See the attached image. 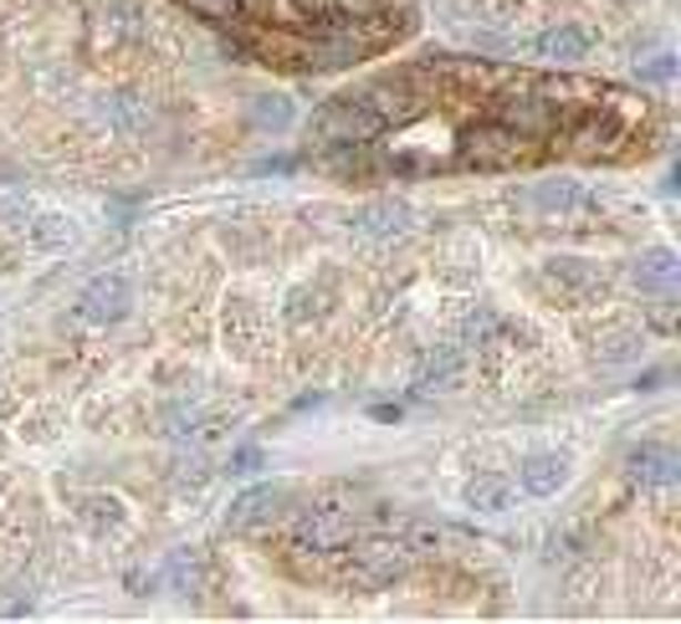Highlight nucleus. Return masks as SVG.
<instances>
[{
	"instance_id": "nucleus-14",
	"label": "nucleus",
	"mask_w": 681,
	"mask_h": 624,
	"mask_svg": "<svg viewBox=\"0 0 681 624\" xmlns=\"http://www.w3.org/2000/svg\"><path fill=\"white\" fill-rule=\"evenodd\" d=\"M467 502L477 507V512H508L512 507V481L497 477V471H487V477H477L467 487Z\"/></svg>"
},
{
	"instance_id": "nucleus-2",
	"label": "nucleus",
	"mask_w": 681,
	"mask_h": 624,
	"mask_svg": "<svg viewBox=\"0 0 681 624\" xmlns=\"http://www.w3.org/2000/svg\"><path fill=\"white\" fill-rule=\"evenodd\" d=\"M129 307H134L129 277H123V272H103V277H93L88 287H82L78 318L82 323H119V318H129Z\"/></svg>"
},
{
	"instance_id": "nucleus-7",
	"label": "nucleus",
	"mask_w": 681,
	"mask_h": 624,
	"mask_svg": "<svg viewBox=\"0 0 681 624\" xmlns=\"http://www.w3.org/2000/svg\"><path fill=\"white\" fill-rule=\"evenodd\" d=\"M563 477H569V461L559 451H533V456H522V466H518V487L533 497H553L563 487Z\"/></svg>"
},
{
	"instance_id": "nucleus-18",
	"label": "nucleus",
	"mask_w": 681,
	"mask_h": 624,
	"mask_svg": "<svg viewBox=\"0 0 681 624\" xmlns=\"http://www.w3.org/2000/svg\"><path fill=\"white\" fill-rule=\"evenodd\" d=\"M154 584H174V594H190V584H195V559H190V553H174Z\"/></svg>"
},
{
	"instance_id": "nucleus-5",
	"label": "nucleus",
	"mask_w": 681,
	"mask_h": 624,
	"mask_svg": "<svg viewBox=\"0 0 681 624\" xmlns=\"http://www.w3.org/2000/svg\"><path fill=\"white\" fill-rule=\"evenodd\" d=\"M415 221V211L405 205V200H375V205H364V211H354V231H359L364 241H385V236H405Z\"/></svg>"
},
{
	"instance_id": "nucleus-11",
	"label": "nucleus",
	"mask_w": 681,
	"mask_h": 624,
	"mask_svg": "<svg viewBox=\"0 0 681 624\" xmlns=\"http://www.w3.org/2000/svg\"><path fill=\"white\" fill-rule=\"evenodd\" d=\"M287 507V487H256L246 492L236 507H231V528H262Z\"/></svg>"
},
{
	"instance_id": "nucleus-8",
	"label": "nucleus",
	"mask_w": 681,
	"mask_h": 624,
	"mask_svg": "<svg viewBox=\"0 0 681 624\" xmlns=\"http://www.w3.org/2000/svg\"><path fill=\"white\" fill-rule=\"evenodd\" d=\"M533 52L543 62H579V57L594 52V31L589 27H548L543 37L533 41Z\"/></svg>"
},
{
	"instance_id": "nucleus-22",
	"label": "nucleus",
	"mask_w": 681,
	"mask_h": 624,
	"mask_svg": "<svg viewBox=\"0 0 681 624\" xmlns=\"http://www.w3.org/2000/svg\"><path fill=\"white\" fill-rule=\"evenodd\" d=\"M334 11H354V16H369V11H379V0H334Z\"/></svg>"
},
{
	"instance_id": "nucleus-19",
	"label": "nucleus",
	"mask_w": 681,
	"mask_h": 624,
	"mask_svg": "<svg viewBox=\"0 0 681 624\" xmlns=\"http://www.w3.org/2000/svg\"><path fill=\"white\" fill-rule=\"evenodd\" d=\"M497 333H502V323L492 318V313H477V318L467 323V344H477V348H487L497 338Z\"/></svg>"
},
{
	"instance_id": "nucleus-6",
	"label": "nucleus",
	"mask_w": 681,
	"mask_h": 624,
	"mask_svg": "<svg viewBox=\"0 0 681 624\" xmlns=\"http://www.w3.org/2000/svg\"><path fill=\"white\" fill-rule=\"evenodd\" d=\"M528 205H533L538 215L569 221V215H589V211H594V195H589L585 185H569V180H559V185H533V190H528Z\"/></svg>"
},
{
	"instance_id": "nucleus-24",
	"label": "nucleus",
	"mask_w": 681,
	"mask_h": 624,
	"mask_svg": "<svg viewBox=\"0 0 681 624\" xmlns=\"http://www.w3.org/2000/svg\"><path fill=\"white\" fill-rule=\"evenodd\" d=\"M307 16H334V0H297Z\"/></svg>"
},
{
	"instance_id": "nucleus-16",
	"label": "nucleus",
	"mask_w": 681,
	"mask_h": 624,
	"mask_svg": "<svg viewBox=\"0 0 681 624\" xmlns=\"http://www.w3.org/2000/svg\"><path fill=\"white\" fill-rule=\"evenodd\" d=\"M185 11L205 16V21H215V27H236V21H241V0H185Z\"/></svg>"
},
{
	"instance_id": "nucleus-3",
	"label": "nucleus",
	"mask_w": 681,
	"mask_h": 624,
	"mask_svg": "<svg viewBox=\"0 0 681 624\" xmlns=\"http://www.w3.org/2000/svg\"><path fill=\"white\" fill-rule=\"evenodd\" d=\"M497 123L512 129L518 139H548L559 129V103H543V98H502L497 103Z\"/></svg>"
},
{
	"instance_id": "nucleus-1",
	"label": "nucleus",
	"mask_w": 681,
	"mask_h": 624,
	"mask_svg": "<svg viewBox=\"0 0 681 624\" xmlns=\"http://www.w3.org/2000/svg\"><path fill=\"white\" fill-rule=\"evenodd\" d=\"M405 563H410L405 543H395V538H364V543L354 548V559H348L344 579L354 589H385L405 573Z\"/></svg>"
},
{
	"instance_id": "nucleus-12",
	"label": "nucleus",
	"mask_w": 681,
	"mask_h": 624,
	"mask_svg": "<svg viewBox=\"0 0 681 624\" xmlns=\"http://www.w3.org/2000/svg\"><path fill=\"white\" fill-rule=\"evenodd\" d=\"M677 277H681V266L671 252H646L641 262H636V282H641V293H655V297H671L677 293Z\"/></svg>"
},
{
	"instance_id": "nucleus-17",
	"label": "nucleus",
	"mask_w": 681,
	"mask_h": 624,
	"mask_svg": "<svg viewBox=\"0 0 681 624\" xmlns=\"http://www.w3.org/2000/svg\"><path fill=\"white\" fill-rule=\"evenodd\" d=\"M252 119L262 123V129H287V123H293V103H287V98H256Z\"/></svg>"
},
{
	"instance_id": "nucleus-23",
	"label": "nucleus",
	"mask_w": 681,
	"mask_h": 624,
	"mask_svg": "<svg viewBox=\"0 0 681 624\" xmlns=\"http://www.w3.org/2000/svg\"><path fill=\"white\" fill-rule=\"evenodd\" d=\"M231 466H236V471H256V466H262V451H252V446H246V451L231 456Z\"/></svg>"
},
{
	"instance_id": "nucleus-10",
	"label": "nucleus",
	"mask_w": 681,
	"mask_h": 624,
	"mask_svg": "<svg viewBox=\"0 0 681 624\" xmlns=\"http://www.w3.org/2000/svg\"><path fill=\"white\" fill-rule=\"evenodd\" d=\"M467 164H481V170H497V164H512L518 160V133L512 129H481V133H471L467 139Z\"/></svg>"
},
{
	"instance_id": "nucleus-20",
	"label": "nucleus",
	"mask_w": 681,
	"mask_h": 624,
	"mask_svg": "<svg viewBox=\"0 0 681 624\" xmlns=\"http://www.w3.org/2000/svg\"><path fill=\"white\" fill-rule=\"evenodd\" d=\"M636 67H641V78H651V82H671V72H677V57L661 52V57H651V62H636Z\"/></svg>"
},
{
	"instance_id": "nucleus-13",
	"label": "nucleus",
	"mask_w": 681,
	"mask_h": 624,
	"mask_svg": "<svg viewBox=\"0 0 681 624\" xmlns=\"http://www.w3.org/2000/svg\"><path fill=\"white\" fill-rule=\"evenodd\" d=\"M543 287H548V293H563V297H579V293H589V287H594V266H585V262H548Z\"/></svg>"
},
{
	"instance_id": "nucleus-9",
	"label": "nucleus",
	"mask_w": 681,
	"mask_h": 624,
	"mask_svg": "<svg viewBox=\"0 0 681 624\" xmlns=\"http://www.w3.org/2000/svg\"><path fill=\"white\" fill-rule=\"evenodd\" d=\"M630 477L646 487H671L681 477V456L671 446H636L630 451Z\"/></svg>"
},
{
	"instance_id": "nucleus-15",
	"label": "nucleus",
	"mask_w": 681,
	"mask_h": 624,
	"mask_svg": "<svg viewBox=\"0 0 681 624\" xmlns=\"http://www.w3.org/2000/svg\"><path fill=\"white\" fill-rule=\"evenodd\" d=\"M456 379H461V348H436V354H430L426 359V369H420V379H415V385L426 389H451Z\"/></svg>"
},
{
	"instance_id": "nucleus-21",
	"label": "nucleus",
	"mask_w": 681,
	"mask_h": 624,
	"mask_svg": "<svg viewBox=\"0 0 681 624\" xmlns=\"http://www.w3.org/2000/svg\"><path fill=\"white\" fill-rule=\"evenodd\" d=\"M620 359H630V338L620 333V338H610V348H604V364H620Z\"/></svg>"
},
{
	"instance_id": "nucleus-4",
	"label": "nucleus",
	"mask_w": 681,
	"mask_h": 624,
	"mask_svg": "<svg viewBox=\"0 0 681 624\" xmlns=\"http://www.w3.org/2000/svg\"><path fill=\"white\" fill-rule=\"evenodd\" d=\"M297 548H313V553H334L338 543H348V518L334 512V507H307L303 518H297Z\"/></svg>"
}]
</instances>
